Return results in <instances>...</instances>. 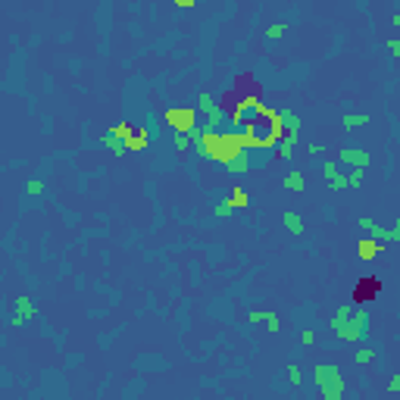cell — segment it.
Instances as JSON below:
<instances>
[{"mask_svg":"<svg viewBox=\"0 0 400 400\" xmlns=\"http://www.w3.org/2000/svg\"><path fill=\"white\" fill-rule=\"evenodd\" d=\"M332 332L341 341H350V344L366 341V335H369V313L363 307H357V303H344V307H338V313L332 316Z\"/></svg>","mask_w":400,"mask_h":400,"instance_id":"6da1fadb","label":"cell"},{"mask_svg":"<svg viewBox=\"0 0 400 400\" xmlns=\"http://www.w3.org/2000/svg\"><path fill=\"white\" fill-rule=\"evenodd\" d=\"M313 382L325 394V400H341V394H344V379H341V369L335 363H319L313 369Z\"/></svg>","mask_w":400,"mask_h":400,"instance_id":"7a4b0ae2","label":"cell"},{"mask_svg":"<svg viewBox=\"0 0 400 400\" xmlns=\"http://www.w3.org/2000/svg\"><path fill=\"white\" fill-rule=\"evenodd\" d=\"M382 291V281L375 278V275H363L357 285H354V291H350V303H357V307H363L366 300H375V294Z\"/></svg>","mask_w":400,"mask_h":400,"instance_id":"3957f363","label":"cell"},{"mask_svg":"<svg viewBox=\"0 0 400 400\" xmlns=\"http://www.w3.org/2000/svg\"><path fill=\"white\" fill-rule=\"evenodd\" d=\"M34 316H38V307H34L31 297H25V294H22V297L13 300V310H9V322H13L16 328H22L25 322H31Z\"/></svg>","mask_w":400,"mask_h":400,"instance_id":"277c9868","label":"cell"},{"mask_svg":"<svg viewBox=\"0 0 400 400\" xmlns=\"http://www.w3.org/2000/svg\"><path fill=\"white\" fill-rule=\"evenodd\" d=\"M166 122L169 125H175V132L179 135H191L194 132V110H188V107H179V110H166Z\"/></svg>","mask_w":400,"mask_h":400,"instance_id":"5b68a950","label":"cell"},{"mask_svg":"<svg viewBox=\"0 0 400 400\" xmlns=\"http://www.w3.org/2000/svg\"><path fill=\"white\" fill-rule=\"evenodd\" d=\"M234 91L241 94V97H247V100H260L263 97V85L256 81L250 72H241L238 75V81H234Z\"/></svg>","mask_w":400,"mask_h":400,"instance_id":"8992f818","label":"cell"},{"mask_svg":"<svg viewBox=\"0 0 400 400\" xmlns=\"http://www.w3.org/2000/svg\"><path fill=\"white\" fill-rule=\"evenodd\" d=\"M338 160L344 163V166H369V154L360 147H341L338 150Z\"/></svg>","mask_w":400,"mask_h":400,"instance_id":"52a82bcc","label":"cell"},{"mask_svg":"<svg viewBox=\"0 0 400 400\" xmlns=\"http://www.w3.org/2000/svg\"><path fill=\"white\" fill-rule=\"evenodd\" d=\"M357 250H360V260L369 263V260H375V253H379V250H385V244L375 241V238H363V241L357 244Z\"/></svg>","mask_w":400,"mask_h":400,"instance_id":"ba28073f","label":"cell"},{"mask_svg":"<svg viewBox=\"0 0 400 400\" xmlns=\"http://www.w3.org/2000/svg\"><path fill=\"white\" fill-rule=\"evenodd\" d=\"M281 185H285L288 191H303V188H307V179H303L300 172H288L285 179H281Z\"/></svg>","mask_w":400,"mask_h":400,"instance_id":"9c48e42d","label":"cell"},{"mask_svg":"<svg viewBox=\"0 0 400 400\" xmlns=\"http://www.w3.org/2000/svg\"><path fill=\"white\" fill-rule=\"evenodd\" d=\"M281 222L288 225V231H291V234H303V219H300L297 213H291V209H288V213L281 216Z\"/></svg>","mask_w":400,"mask_h":400,"instance_id":"30bf717a","label":"cell"},{"mask_svg":"<svg viewBox=\"0 0 400 400\" xmlns=\"http://www.w3.org/2000/svg\"><path fill=\"white\" fill-rule=\"evenodd\" d=\"M103 144H107V147L113 150V154H116V157H122V154H125V150H128V144H125V141H122V138H116V135H110V132H107V135H103Z\"/></svg>","mask_w":400,"mask_h":400,"instance_id":"8fae6325","label":"cell"},{"mask_svg":"<svg viewBox=\"0 0 400 400\" xmlns=\"http://www.w3.org/2000/svg\"><path fill=\"white\" fill-rule=\"evenodd\" d=\"M341 125H344L347 132H350L354 125H369V116H366V113H344V119H341Z\"/></svg>","mask_w":400,"mask_h":400,"instance_id":"7c38bea8","label":"cell"},{"mask_svg":"<svg viewBox=\"0 0 400 400\" xmlns=\"http://www.w3.org/2000/svg\"><path fill=\"white\" fill-rule=\"evenodd\" d=\"M247 203H250V197H247V191H244L241 185H234V188H231V206H234V209H244Z\"/></svg>","mask_w":400,"mask_h":400,"instance_id":"4fadbf2b","label":"cell"},{"mask_svg":"<svg viewBox=\"0 0 400 400\" xmlns=\"http://www.w3.org/2000/svg\"><path fill=\"white\" fill-rule=\"evenodd\" d=\"M197 107H200V113H206V116H209V113H216V110H219V103H216L213 97H209L206 91H200V97H197Z\"/></svg>","mask_w":400,"mask_h":400,"instance_id":"5bb4252c","label":"cell"},{"mask_svg":"<svg viewBox=\"0 0 400 400\" xmlns=\"http://www.w3.org/2000/svg\"><path fill=\"white\" fill-rule=\"evenodd\" d=\"M110 135H116V138H122L125 144H128V138H132V122H128V119H122V122H116V125L110 128Z\"/></svg>","mask_w":400,"mask_h":400,"instance_id":"9a60e30c","label":"cell"},{"mask_svg":"<svg viewBox=\"0 0 400 400\" xmlns=\"http://www.w3.org/2000/svg\"><path fill=\"white\" fill-rule=\"evenodd\" d=\"M244 169H247V154H244V150L225 163V172H244Z\"/></svg>","mask_w":400,"mask_h":400,"instance_id":"2e32d148","label":"cell"},{"mask_svg":"<svg viewBox=\"0 0 400 400\" xmlns=\"http://www.w3.org/2000/svg\"><path fill=\"white\" fill-rule=\"evenodd\" d=\"M363 175H366V166H354V169H350V175H347V185L354 188V191L363 185Z\"/></svg>","mask_w":400,"mask_h":400,"instance_id":"e0dca14e","label":"cell"},{"mask_svg":"<svg viewBox=\"0 0 400 400\" xmlns=\"http://www.w3.org/2000/svg\"><path fill=\"white\" fill-rule=\"evenodd\" d=\"M281 119H285V128H288V132H297V128H300V119H297L291 110H281Z\"/></svg>","mask_w":400,"mask_h":400,"instance_id":"ac0fdd59","label":"cell"},{"mask_svg":"<svg viewBox=\"0 0 400 400\" xmlns=\"http://www.w3.org/2000/svg\"><path fill=\"white\" fill-rule=\"evenodd\" d=\"M369 234H372L375 241H382V244L391 241V228H382V225H372V228H369Z\"/></svg>","mask_w":400,"mask_h":400,"instance_id":"d6986e66","label":"cell"},{"mask_svg":"<svg viewBox=\"0 0 400 400\" xmlns=\"http://www.w3.org/2000/svg\"><path fill=\"white\" fill-rule=\"evenodd\" d=\"M231 209H234V206H231V200H222V203H216V206H213V213H216L219 219H228V216H231Z\"/></svg>","mask_w":400,"mask_h":400,"instance_id":"ffe728a7","label":"cell"},{"mask_svg":"<svg viewBox=\"0 0 400 400\" xmlns=\"http://www.w3.org/2000/svg\"><path fill=\"white\" fill-rule=\"evenodd\" d=\"M285 31H288V25H269L266 28V38L269 41H278V38H285Z\"/></svg>","mask_w":400,"mask_h":400,"instance_id":"44dd1931","label":"cell"},{"mask_svg":"<svg viewBox=\"0 0 400 400\" xmlns=\"http://www.w3.org/2000/svg\"><path fill=\"white\" fill-rule=\"evenodd\" d=\"M300 379H303L300 366H297V363H288V382H291V385H300Z\"/></svg>","mask_w":400,"mask_h":400,"instance_id":"7402d4cb","label":"cell"},{"mask_svg":"<svg viewBox=\"0 0 400 400\" xmlns=\"http://www.w3.org/2000/svg\"><path fill=\"white\" fill-rule=\"evenodd\" d=\"M328 188H332V191H344V188H350L347 175H335V179H328Z\"/></svg>","mask_w":400,"mask_h":400,"instance_id":"603a6c76","label":"cell"},{"mask_svg":"<svg viewBox=\"0 0 400 400\" xmlns=\"http://www.w3.org/2000/svg\"><path fill=\"white\" fill-rule=\"evenodd\" d=\"M25 191H28L31 197H38V194L44 191V182H41V179H31V182H25Z\"/></svg>","mask_w":400,"mask_h":400,"instance_id":"cb8c5ba5","label":"cell"},{"mask_svg":"<svg viewBox=\"0 0 400 400\" xmlns=\"http://www.w3.org/2000/svg\"><path fill=\"white\" fill-rule=\"evenodd\" d=\"M266 328H269L272 335H275L278 328H281V322H278V316H275V313H266Z\"/></svg>","mask_w":400,"mask_h":400,"instance_id":"d4e9b609","label":"cell"},{"mask_svg":"<svg viewBox=\"0 0 400 400\" xmlns=\"http://www.w3.org/2000/svg\"><path fill=\"white\" fill-rule=\"evenodd\" d=\"M191 135H179V138H175V150H188V147H191Z\"/></svg>","mask_w":400,"mask_h":400,"instance_id":"484cf974","label":"cell"},{"mask_svg":"<svg viewBox=\"0 0 400 400\" xmlns=\"http://www.w3.org/2000/svg\"><path fill=\"white\" fill-rule=\"evenodd\" d=\"M372 357H375L372 350H357V357H354V360L360 363V366H366V363H372Z\"/></svg>","mask_w":400,"mask_h":400,"instance_id":"4316f807","label":"cell"},{"mask_svg":"<svg viewBox=\"0 0 400 400\" xmlns=\"http://www.w3.org/2000/svg\"><path fill=\"white\" fill-rule=\"evenodd\" d=\"M300 341H303V344H313V341H316V332H313V328H303V332H300Z\"/></svg>","mask_w":400,"mask_h":400,"instance_id":"83f0119b","label":"cell"},{"mask_svg":"<svg viewBox=\"0 0 400 400\" xmlns=\"http://www.w3.org/2000/svg\"><path fill=\"white\" fill-rule=\"evenodd\" d=\"M357 225H360L363 231H369V228L375 225V219H369V216H360V222H357Z\"/></svg>","mask_w":400,"mask_h":400,"instance_id":"f1b7e54d","label":"cell"},{"mask_svg":"<svg viewBox=\"0 0 400 400\" xmlns=\"http://www.w3.org/2000/svg\"><path fill=\"white\" fill-rule=\"evenodd\" d=\"M247 319H250V322H266V313H263V310H253Z\"/></svg>","mask_w":400,"mask_h":400,"instance_id":"f546056e","label":"cell"},{"mask_svg":"<svg viewBox=\"0 0 400 400\" xmlns=\"http://www.w3.org/2000/svg\"><path fill=\"white\" fill-rule=\"evenodd\" d=\"M388 50H391L394 56H400V41H397V38H391V41H388Z\"/></svg>","mask_w":400,"mask_h":400,"instance_id":"4dcf8cb0","label":"cell"},{"mask_svg":"<svg viewBox=\"0 0 400 400\" xmlns=\"http://www.w3.org/2000/svg\"><path fill=\"white\" fill-rule=\"evenodd\" d=\"M335 175H338V166L335 163H325V179H335Z\"/></svg>","mask_w":400,"mask_h":400,"instance_id":"1f68e13d","label":"cell"},{"mask_svg":"<svg viewBox=\"0 0 400 400\" xmlns=\"http://www.w3.org/2000/svg\"><path fill=\"white\" fill-rule=\"evenodd\" d=\"M388 391H400V375H394V379L388 382Z\"/></svg>","mask_w":400,"mask_h":400,"instance_id":"d6a6232c","label":"cell"},{"mask_svg":"<svg viewBox=\"0 0 400 400\" xmlns=\"http://www.w3.org/2000/svg\"><path fill=\"white\" fill-rule=\"evenodd\" d=\"M197 3V0H175V6H182V9H191Z\"/></svg>","mask_w":400,"mask_h":400,"instance_id":"836d02e7","label":"cell"},{"mask_svg":"<svg viewBox=\"0 0 400 400\" xmlns=\"http://www.w3.org/2000/svg\"><path fill=\"white\" fill-rule=\"evenodd\" d=\"M391 241H400V219L394 222V228H391Z\"/></svg>","mask_w":400,"mask_h":400,"instance_id":"e575fe53","label":"cell"},{"mask_svg":"<svg viewBox=\"0 0 400 400\" xmlns=\"http://www.w3.org/2000/svg\"><path fill=\"white\" fill-rule=\"evenodd\" d=\"M391 25H400V9L394 13V19H391Z\"/></svg>","mask_w":400,"mask_h":400,"instance_id":"d590c367","label":"cell"}]
</instances>
